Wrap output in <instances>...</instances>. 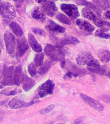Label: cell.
<instances>
[{
  "instance_id": "obj_1",
  "label": "cell",
  "mask_w": 110,
  "mask_h": 124,
  "mask_svg": "<svg viewBox=\"0 0 110 124\" xmlns=\"http://www.w3.org/2000/svg\"><path fill=\"white\" fill-rule=\"evenodd\" d=\"M44 52L46 55L52 60L61 62L62 67L65 65V53L60 47L48 44L44 48Z\"/></svg>"
},
{
  "instance_id": "obj_2",
  "label": "cell",
  "mask_w": 110,
  "mask_h": 124,
  "mask_svg": "<svg viewBox=\"0 0 110 124\" xmlns=\"http://www.w3.org/2000/svg\"><path fill=\"white\" fill-rule=\"evenodd\" d=\"M0 16L8 19H13L16 17L14 7L8 2H0Z\"/></svg>"
},
{
  "instance_id": "obj_3",
  "label": "cell",
  "mask_w": 110,
  "mask_h": 124,
  "mask_svg": "<svg viewBox=\"0 0 110 124\" xmlns=\"http://www.w3.org/2000/svg\"><path fill=\"white\" fill-rule=\"evenodd\" d=\"M54 83L50 79L47 80L40 85L37 89L38 95L40 98H43L53 94L54 89Z\"/></svg>"
},
{
  "instance_id": "obj_4",
  "label": "cell",
  "mask_w": 110,
  "mask_h": 124,
  "mask_svg": "<svg viewBox=\"0 0 110 124\" xmlns=\"http://www.w3.org/2000/svg\"><path fill=\"white\" fill-rule=\"evenodd\" d=\"M61 8L72 20H74L80 16L78 8L72 4H62L61 5Z\"/></svg>"
},
{
  "instance_id": "obj_5",
  "label": "cell",
  "mask_w": 110,
  "mask_h": 124,
  "mask_svg": "<svg viewBox=\"0 0 110 124\" xmlns=\"http://www.w3.org/2000/svg\"><path fill=\"white\" fill-rule=\"evenodd\" d=\"M4 41L7 52L9 54H13L16 46V39L14 36L9 31H6L4 34Z\"/></svg>"
},
{
  "instance_id": "obj_6",
  "label": "cell",
  "mask_w": 110,
  "mask_h": 124,
  "mask_svg": "<svg viewBox=\"0 0 110 124\" xmlns=\"http://www.w3.org/2000/svg\"><path fill=\"white\" fill-rule=\"evenodd\" d=\"M87 69L91 73L100 74L107 73V69L101 66L99 61L95 58L87 64Z\"/></svg>"
},
{
  "instance_id": "obj_7",
  "label": "cell",
  "mask_w": 110,
  "mask_h": 124,
  "mask_svg": "<svg viewBox=\"0 0 110 124\" xmlns=\"http://www.w3.org/2000/svg\"><path fill=\"white\" fill-rule=\"evenodd\" d=\"M80 97L86 103L95 110L98 111H102L103 110V106L99 101L83 93H80Z\"/></svg>"
},
{
  "instance_id": "obj_8",
  "label": "cell",
  "mask_w": 110,
  "mask_h": 124,
  "mask_svg": "<svg viewBox=\"0 0 110 124\" xmlns=\"http://www.w3.org/2000/svg\"><path fill=\"white\" fill-rule=\"evenodd\" d=\"M28 49V44L25 37H20L17 39V55L21 57Z\"/></svg>"
},
{
  "instance_id": "obj_9",
  "label": "cell",
  "mask_w": 110,
  "mask_h": 124,
  "mask_svg": "<svg viewBox=\"0 0 110 124\" xmlns=\"http://www.w3.org/2000/svg\"><path fill=\"white\" fill-rule=\"evenodd\" d=\"M14 67L9 66L6 69L4 78L2 80L1 83L4 86H11L14 83Z\"/></svg>"
},
{
  "instance_id": "obj_10",
  "label": "cell",
  "mask_w": 110,
  "mask_h": 124,
  "mask_svg": "<svg viewBox=\"0 0 110 124\" xmlns=\"http://www.w3.org/2000/svg\"><path fill=\"white\" fill-rule=\"evenodd\" d=\"M42 8L44 13L50 17H53L58 9L55 4L52 1H46L43 3Z\"/></svg>"
},
{
  "instance_id": "obj_11",
  "label": "cell",
  "mask_w": 110,
  "mask_h": 124,
  "mask_svg": "<svg viewBox=\"0 0 110 124\" xmlns=\"http://www.w3.org/2000/svg\"><path fill=\"white\" fill-rule=\"evenodd\" d=\"M94 59V58L90 53L83 52L80 54L76 57V62L78 65L82 66V65H87Z\"/></svg>"
},
{
  "instance_id": "obj_12",
  "label": "cell",
  "mask_w": 110,
  "mask_h": 124,
  "mask_svg": "<svg viewBox=\"0 0 110 124\" xmlns=\"http://www.w3.org/2000/svg\"><path fill=\"white\" fill-rule=\"evenodd\" d=\"M34 103V102L33 101L30 103H26L23 101L18 99L17 98H14L9 102L8 105L9 108L12 109H18L24 107L30 106V105L33 104Z\"/></svg>"
},
{
  "instance_id": "obj_13",
  "label": "cell",
  "mask_w": 110,
  "mask_h": 124,
  "mask_svg": "<svg viewBox=\"0 0 110 124\" xmlns=\"http://www.w3.org/2000/svg\"><path fill=\"white\" fill-rule=\"evenodd\" d=\"M82 15L84 17L90 21H92L95 23L100 17V15L96 14L89 7H85L82 10Z\"/></svg>"
},
{
  "instance_id": "obj_14",
  "label": "cell",
  "mask_w": 110,
  "mask_h": 124,
  "mask_svg": "<svg viewBox=\"0 0 110 124\" xmlns=\"http://www.w3.org/2000/svg\"><path fill=\"white\" fill-rule=\"evenodd\" d=\"M24 76L22 67L21 66L17 67L14 72V84L17 86H20L23 82Z\"/></svg>"
},
{
  "instance_id": "obj_15",
  "label": "cell",
  "mask_w": 110,
  "mask_h": 124,
  "mask_svg": "<svg viewBox=\"0 0 110 124\" xmlns=\"http://www.w3.org/2000/svg\"><path fill=\"white\" fill-rule=\"evenodd\" d=\"M76 23L80 29L88 32H92L94 30V27L87 21L84 19H78L76 20Z\"/></svg>"
},
{
  "instance_id": "obj_16",
  "label": "cell",
  "mask_w": 110,
  "mask_h": 124,
  "mask_svg": "<svg viewBox=\"0 0 110 124\" xmlns=\"http://www.w3.org/2000/svg\"><path fill=\"white\" fill-rule=\"evenodd\" d=\"M46 29L48 31L55 33H64L65 29L61 26L52 20H49L47 24L46 25Z\"/></svg>"
},
{
  "instance_id": "obj_17",
  "label": "cell",
  "mask_w": 110,
  "mask_h": 124,
  "mask_svg": "<svg viewBox=\"0 0 110 124\" xmlns=\"http://www.w3.org/2000/svg\"><path fill=\"white\" fill-rule=\"evenodd\" d=\"M32 17L38 21L43 23L46 20L45 13L40 6H37L32 13Z\"/></svg>"
},
{
  "instance_id": "obj_18",
  "label": "cell",
  "mask_w": 110,
  "mask_h": 124,
  "mask_svg": "<svg viewBox=\"0 0 110 124\" xmlns=\"http://www.w3.org/2000/svg\"><path fill=\"white\" fill-rule=\"evenodd\" d=\"M28 42L32 49L36 53H41L42 51V48L37 41L34 35L31 33L28 34Z\"/></svg>"
},
{
  "instance_id": "obj_19",
  "label": "cell",
  "mask_w": 110,
  "mask_h": 124,
  "mask_svg": "<svg viewBox=\"0 0 110 124\" xmlns=\"http://www.w3.org/2000/svg\"><path fill=\"white\" fill-rule=\"evenodd\" d=\"M80 43L79 40L73 36L65 35L63 39L60 41V43L61 45H65L67 44H78Z\"/></svg>"
},
{
  "instance_id": "obj_20",
  "label": "cell",
  "mask_w": 110,
  "mask_h": 124,
  "mask_svg": "<svg viewBox=\"0 0 110 124\" xmlns=\"http://www.w3.org/2000/svg\"><path fill=\"white\" fill-rule=\"evenodd\" d=\"M22 83L23 89L26 92H28V91L32 89L35 85V81L34 80L27 75H24L23 82Z\"/></svg>"
},
{
  "instance_id": "obj_21",
  "label": "cell",
  "mask_w": 110,
  "mask_h": 124,
  "mask_svg": "<svg viewBox=\"0 0 110 124\" xmlns=\"http://www.w3.org/2000/svg\"><path fill=\"white\" fill-rule=\"evenodd\" d=\"M98 57L102 62L108 63L110 60V53L108 50L101 49L98 53Z\"/></svg>"
},
{
  "instance_id": "obj_22",
  "label": "cell",
  "mask_w": 110,
  "mask_h": 124,
  "mask_svg": "<svg viewBox=\"0 0 110 124\" xmlns=\"http://www.w3.org/2000/svg\"><path fill=\"white\" fill-rule=\"evenodd\" d=\"M75 2L76 4L80 5H84L87 6L89 8H90L92 9L93 10L95 11V12L98 15H100L99 12L98 10V8H97V7H96L95 5H94L93 3H91L90 2H89L86 1V0H75Z\"/></svg>"
},
{
  "instance_id": "obj_23",
  "label": "cell",
  "mask_w": 110,
  "mask_h": 124,
  "mask_svg": "<svg viewBox=\"0 0 110 124\" xmlns=\"http://www.w3.org/2000/svg\"><path fill=\"white\" fill-rule=\"evenodd\" d=\"M10 28L13 32L18 37H21L23 35V32L19 25L15 22H12L10 24Z\"/></svg>"
},
{
  "instance_id": "obj_24",
  "label": "cell",
  "mask_w": 110,
  "mask_h": 124,
  "mask_svg": "<svg viewBox=\"0 0 110 124\" xmlns=\"http://www.w3.org/2000/svg\"><path fill=\"white\" fill-rule=\"evenodd\" d=\"M93 2L98 8L106 10L110 8L109 0H93Z\"/></svg>"
},
{
  "instance_id": "obj_25",
  "label": "cell",
  "mask_w": 110,
  "mask_h": 124,
  "mask_svg": "<svg viewBox=\"0 0 110 124\" xmlns=\"http://www.w3.org/2000/svg\"><path fill=\"white\" fill-rule=\"evenodd\" d=\"M51 64H52V62L49 60H47L45 63L42 64L41 66H40L41 67L39 69L38 74L41 75L46 74L51 68Z\"/></svg>"
},
{
  "instance_id": "obj_26",
  "label": "cell",
  "mask_w": 110,
  "mask_h": 124,
  "mask_svg": "<svg viewBox=\"0 0 110 124\" xmlns=\"http://www.w3.org/2000/svg\"><path fill=\"white\" fill-rule=\"evenodd\" d=\"M56 19L61 23L67 25H70L71 24L70 19L65 15L61 13H58L56 15Z\"/></svg>"
},
{
  "instance_id": "obj_27",
  "label": "cell",
  "mask_w": 110,
  "mask_h": 124,
  "mask_svg": "<svg viewBox=\"0 0 110 124\" xmlns=\"http://www.w3.org/2000/svg\"><path fill=\"white\" fill-rule=\"evenodd\" d=\"M45 54L43 53H40L36 54L34 58V64L36 67H38L41 66L43 63V59Z\"/></svg>"
},
{
  "instance_id": "obj_28",
  "label": "cell",
  "mask_w": 110,
  "mask_h": 124,
  "mask_svg": "<svg viewBox=\"0 0 110 124\" xmlns=\"http://www.w3.org/2000/svg\"><path fill=\"white\" fill-rule=\"evenodd\" d=\"M28 72L32 77H34L37 74L36 66L34 63H31L28 65Z\"/></svg>"
},
{
  "instance_id": "obj_29",
  "label": "cell",
  "mask_w": 110,
  "mask_h": 124,
  "mask_svg": "<svg viewBox=\"0 0 110 124\" xmlns=\"http://www.w3.org/2000/svg\"><path fill=\"white\" fill-rule=\"evenodd\" d=\"M95 34L96 36H98L103 39H109L110 38V35L109 34L105 33V32L102 30H97L95 33Z\"/></svg>"
},
{
  "instance_id": "obj_30",
  "label": "cell",
  "mask_w": 110,
  "mask_h": 124,
  "mask_svg": "<svg viewBox=\"0 0 110 124\" xmlns=\"http://www.w3.org/2000/svg\"><path fill=\"white\" fill-rule=\"evenodd\" d=\"M55 105L54 104H51L49 105L48 107L43 108L42 110L40 111L39 112L40 114H41V115H45L49 113H50L53 110V109L55 108Z\"/></svg>"
},
{
  "instance_id": "obj_31",
  "label": "cell",
  "mask_w": 110,
  "mask_h": 124,
  "mask_svg": "<svg viewBox=\"0 0 110 124\" xmlns=\"http://www.w3.org/2000/svg\"><path fill=\"white\" fill-rule=\"evenodd\" d=\"M32 30L35 34H38L40 35H43L45 34V31L41 29L38 28H32Z\"/></svg>"
},
{
  "instance_id": "obj_32",
  "label": "cell",
  "mask_w": 110,
  "mask_h": 124,
  "mask_svg": "<svg viewBox=\"0 0 110 124\" xmlns=\"http://www.w3.org/2000/svg\"><path fill=\"white\" fill-rule=\"evenodd\" d=\"M21 90L16 89H14L13 90L10 91V92H7V93H3L2 94H5V95H6V96H11V95H14V94H16L19 93H21Z\"/></svg>"
},
{
  "instance_id": "obj_33",
  "label": "cell",
  "mask_w": 110,
  "mask_h": 124,
  "mask_svg": "<svg viewBox=\"0 0 110 124\" xmlns=\"http://www.w3.org/2000/svg\"><path fill=\"white\" fill-rule=\"evenodd\" d=\"M110 10L109 9H108L107 11H106V12H105L104 13V17L108 19V20H109L110 19Z\"/></svg>"
},
{
  "instance_id": "obj_34",
  "label": "cell",
  "mask_w": 110,
  "mask_h": 124,
  "mask_svg": "<svg viewBox=\"0 0 110 124\" xmlns=\"http://www.w3.org/2000/svg\"><path fill=\"white\" fill-rule=\"evenodd\" d=\"M84 117H80V118H79L78 119H76V121H75L74 124H81V123L82 122V121H84Z\"/></svg>"
},
{
  "instance_id": "obj_35",
  "label": "cell",
  "mask_w": 110,
  "mask_h": 124,
  "mask_svg": "<svg viewBox=\"0 0 110 124\" xmlns=\"http://www.w3.org/2000/svg\"><path fill=\"white\" fill-rule=\"evenodd\" d=\"M4 115H5L4 112L2 110H0V122L2 121V119L3 118Z\"/></svg>"
},
{
  "instance_id": "obj_36",
  "label": "cell",
  "mask_w": 110,
  "mask_h": 124,
  "mask_svg": "<svg viewBox=\"0 0 110 124\" xmlns=\"http://www.w3.org/2000/svg\"><path fill=\"white\" fill-rule=\"evenodd\" d=\"M47 1V0H35V1L38 3H43L44 2H46Z\"/></svg>"
},
{
  "instance_id": "obj_37",
  "label": "cell",
  "mask_w": 110,
  "mask_h": 124,
  "mask_svg": "<svg viewBox=\"0 0 110 124\" xmlns=\"http://www.w3.org/2000/svg\"><path fill=\"white\" fill-rule=\"evenodd\" d=\"M2 67L1 66V65H0V72L2 71Z\"/></svg>"
},
{
  "instance_id": "obj_38",
  "label": "cell",
  "mask_w": 110,
  "mask_h": 124,
  "mask_svg": "<svg viewBox=\"0 0 110 124\" xmlns=\"http://www.w3.org/2000/svg\"><path fill=\"white\" fill-rule=\"evenodd\" d=\"M2 88H3V86L0 85V89H2Z\"/></svg>"
},
{
  "instance_id": "obj_39",
  "label": "cell",
  "mask_w": 110,
  "mask_h": 124,
  "mask_svg": "<svg viewBox=\"0 0 110 124\" xmlns=\"http://www.w3.org/2000/svg\"><path fill=\"white\" fill-rule=\"evenodd\" d=\"M62 1H68V0H62Z\"/></svg>"
},
{
  "instance_id": "obj_40",
  "label": "cell",
  "mask_w": 110,
  "mask_h": 124,
  "mask_svg": "<svg viewBox=\"0 0 110 124\" xmlns=\"http://www.w3.org/2000/svg\"><path fill=\"white\" fill-rule=\"evenodd\" d=\"M13 1H18V0H13Z\"/></svg>"
},
{
  "instance_id": "obj_41",
  "label": "cell",
  "mask_w": 110,
  "mask_h": 124,
  "mask_svg": "<svg viewBox=\"0 0 110 124\" xmlns=\"http://www.w3.org/2000/svg\"><path fill=\"white\" fill-rule=\"evenodd\" d=\"M55 1H57V0H55Z\"/></svg>"
}]
</instances>
